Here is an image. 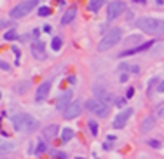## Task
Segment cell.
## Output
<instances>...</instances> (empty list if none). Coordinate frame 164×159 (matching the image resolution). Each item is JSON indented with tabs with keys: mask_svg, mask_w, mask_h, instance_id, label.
<instances>
[{
	"mask_svg": "<svg viewBox=\"0 0 164 159\" xmlns=\"http://www.w3.org/2000/svg\"><path fill=\"white\" fill-rule=\"evenodd\" d=\"M147 142H149V145L152 147V149H161V147H162V143H161V142H159V140H147Z\"/></svg>",
	"mask_w": 164,
	"mask_h": 159,
	"instance_id": "obj_28",
	"label": "cell"
},
{
	"mask_svg": "<svg viewBox=\"0 0 164 159\" xmlns=\"http://www.w3.org/2000/svg\"><path fill=\"white\" fill-rule=\"evenodd\" d=\"M87 126H89V131H91V135H93V137H96V135H98V123H96V121H89V123H87Z\"/></svg>",
	"mask_w": 164,
	"mask_h": 159,
	"instance_id": "obj_23",
	"label": "cell"
},
{
	"mask_svg": "<svg viewBox=\"0 0 164 159\" xmlns=\"http://www.w3.org/2000/svg\"><path fill=\"white\" fill-rule=\"evenodd\" d=\"M156 2H157V5H161V4H162L164 0H156Z\"/></svg>",
	"mask_w": 164,
	"mask_h": 159,
	"instance_id": "obj_38",
	"label": "cell"
},
{
	"mask_svg": "<svg viewBox=\"0 0 164 159\" xmlns=\"http://www.w3.org/2000/svg\"><path fill=\"white\" fill-rule=\"evenodd\" d=\"M45 150H47V143H45L44 140H40V142L37 143V147H35V154L37 156H40V154H44Z\"/></svg>",
	"mask_w": 164,
	"mask_h": 159,
	"instance_id": "obj_22",
	"label": "cell"
},
{
	"mask_svg": "<svg viewBox=\"0 0 164 159\" xmlns=\"http://www.w3.org/2000/svg\"><path fill=\"white\" fill-rule=\"evenodd\" d=\"M133 95H135V88H129L126 93V98H133Z\"/></svg>",
	"mask_w": 164,
	"mask_h": 159,
	"instance_id": "obj_34",
	"label": "cell"
},
{
	"mask_svg": "<svg viewBox=\"0 0 164 159\" xmlns=\"http://www.w3.org/2000/svg\"><path fill=\"white\" fill-rule=\"evenodd\" d=\"M0 100H2V93H0Z\"/></svg>",
	"mask_w": 164,
	"mask_h": 159,
	"instance_id": "obj_40",
	"label": "cell"
},
{
	"mask_svg": "<svg viewBox=\"0 0 164 159\" xmlns=\"http://www.w3.org/2000/svg\"><path fill=\"white\" fill-rule=\"evenodd\" d=\"M63 46V40H61V37H54L52 40H51V49L52 51H59Z\"/></svg>",
	"mask_w": 164,
	"mask_h": 159,
	"instance_id": "obj_21",
	"label": "cell"
},
{
	"mask_svg": "<svg viewBox=\"0 0 164 159\" xmlns=\"http://www.w3.org/2000/svg\"><path fill=\"white\" fill-rule=\"evenodd\" d=\"M12 126L19 133H33L38 128V121L30 114H18L12 117Z\"/></svg>",
	"mask_w": 164,
	"mask_h": 159,
	"instance_id": "obj_2",
	"label": "cell"
},
{
	"mask_svg": "<svg viewBox=\"0 0 164 159\" xmlns=\"http://www.w3.org/2000/svg\"><path fill=\"white\" fill-rule=\"evenodd\" d=\"M12 51H14V54H16V63H18V61H19V56H21V51L16 47V46L12 47Z\"/></svg>",
	"mask_w": 164,
	"mask_h": 159,
	"instance_id": "obj_30",
	"label": "cell"
},
{
	"mask_svg": "<svg viewBox=\"0 0 164 159\" xmlns=\"http://www.w3.org/2000/svg\"><path fill=\"white\" fill-rule=\"evenodd\" d=\"M4 39H5V40H16V39H18V33H16V30H9L7 33L4 35Z\"/></svg>",
	"mask_w": 164,
	"mask_h": 159,
	"instance_id": "obj_26",
	"label": "cell"
},
{
	"mask_svg": "<svg viewBox=\"0 0 164 159\" xmlns=\"http://www.w3.org/2000/svg\"><path fill=\"white\" fill-rule=\"evenodd\" d=\"M37 4H38V0H23L21 4H18L16 7L11 9L9 16H11L12 19H19V18H23V16H26V14L32 12L37 7Z\"/></svg>",
	"mask_w": 164,
	"mask_h": 159,
	"instance_id": "obj_4",
	"label": "cell"
},
{
	"mask_svg": "<svg viewBox=\"0 0 164 159\" xmlns=\"http://www.w3.org/2000/svg\"><path fill=\"white\" fill-rule=\"evenodd\" d=\"M54 157H56V159H66V154L58 150V152H54Z\"/></svg>",
	"mask_w": 164,
	"mask_h": 159,
	"instance_id": "obj_31",
	"label": "cell"
},
{
	"mask_svg": "<svg viewBox=\"0 0 164 159\" xmlns=\"http://www.w3.org/2000/svg\"><path fill=\"white\" fill-rule=\"evenodd\" d=\"M157 117H164V105L157 109Z\"/></svg>",
	"mask_w": 164,
	"mask_h": 159,
	"instance_id": "obj_33",
	"label": "cell"
},
{
	"mask_svg": "<svg viewBox=\"0 0 164 159\" xmlns=\"http://www.w3.org/2000/svg\"><path fill=\"white\" fill-rule=\"evenodd\" d=\"M135 26L150 35H164V21L157 18H140L135 21Z\"/></svg>",
	"mask_w": 164,
	"mask_h": 159,
	"instance_id": "obj_1",
	"label": "cell"
},
{
	"mask_svg": "<svg viewBox=\"0 0 164 159\" xmlns=\"http://www.w3.org/2000/svg\"><path fill=\"white\" fill-rule=\"evenodd\" d=\"M16 147L12 142H9V140H2L0 138V154H9V152H12Z\"/></svg>",
	"mask_w": 164,
	"mask_h": 159,
	"instance_id": "obj_16",
	"label": "cell"
},
{
	"mask_svg": "<svg viewBox=\"0 0 164 159\" xmlns=\"http://www.w3.org/2000/svg\"><path fill=\"white\" fill-rule=\"evenodd\" d=\"M72 96H73V93L72 91H63L56 100V109L58 110H65L68 105L72 103Z\"/></svg>",
	"mask_w": 164,
	"mask_h": 159,
	"instance_id": "obj_10",
	"label": "cell"
},
{
	"mask_svg": "<svg viewBox=\"0 0 164 159\" xmlns=\"http://www.w3.org/2000/svg\"><path fill=\"white\" fill-rule=\"evenodd\" d=\"M0 68L5 70V72H9V70H11V65H9V63H5L4 60H0Z\"/></svg>",
	"mask_w": 164,
	"mask_h": 159,
	"instance_id": "obj_29",
	"label": "cell"
},
{
	"mask_svg": "<svg viewBox=\"0 0 164 159\" xmlns=\"http://www.w3.org/2000/svg\"><path fill=\"white\" fill-rule=\"evenodd\" d=\"M142 42V37L140 35H131V37H128V40H126V44H140Z\"/></svg>",
	"mask_w": 164,
	"mask_h": 159,
	"instance_id": "obj_25",
	"label": "cell"
},
{
	"mask_svg": "<svg viewBox=\"0 0 164 159\" xmlns=\"http://www.w3.org/2000/svg\"><path fill=\"white\" fill-rule=\"evenodd\" d=\"M28 88H30V82L25 81V82H19V86H16V91H18V93H26Z\"/></svg>",
	"mask_w": 164,
	"mask_h": 159,
	"instance_id": "obj_24",
	"label": "cell"
},
{
	"mask_svg": "<svg viewBox=\"0 0 164 159\" xmlns=\"http://www.w3.org/2000/svg\"><path fill=\"white\" fill-rule=\"evenodd\" d=\"M32 54L35 60H45L47 54H45V44L42 40H35L32 44Z\"/></svg>",
	"mask_w": 164,
	"mask_h": 159,
	"instance_id": "obj_9",
	"label": "cell"
},
{
	"mask_svg": "<svg viewBox=\"0 0 164 159\" xmlns=\"http://www.w3.org/2000/svg\"><path fill=\"white\" fill-rule=\"evenodd\" d=\"M51 91V81H45V82H42L38 88H37V93H35V102H42V100H45L47 98V95H49Z\"/></svg>",
	"mask_w": 164,
	"mask_h": 159,
	"instance_id": "obj_12",
	"label": "cell"
},
{
	"mask_svg": "<svg viewBox=\"0 0 164 159\" xmlns=\"http://www.w3.org/2000/svg\"><path fill=\"white\" fill-rule=\"evenodd\" d=\"M119 70H121V72L128 70L131 74H138V72H140V67H138V65H126V63H122V65H119Z\"/></svg>",
	"mask_w": 164,
	"mask_h": 159,
	"instance_id": "obj_19",
	"label": "cell"
},
{
	"mask_svg": "<svg viewBox=\"0 0 164 159\" xmlns=\"http://www.w3.org/2000/svg\"><path fill=\"white\" fill-rule=\"evenodd\" d=\"M135 2H138V4H143V2H145V0H135Z\"/></svg>",
	"mask_w": 164,
	"mask_h": 159,
	"instance_id": "obj_39",
	"label": "cell"
},
{
	"mask_svg": "<svg viewBox=\"0 0 164 159\" xmlns=\"http://www.w3.org/2000/svg\"><path fill=\"white\" fill-rule=\"evenodd\" d=\"M42 135H44V138H45V140H52L58 135V126L56 124L45 126V128H44V131H42Z\"/></svg>",
	"mask_w": 164,
	"mask_h": 159,
	"instance_id": "obj_15",
	"label": "cell"
},
{
	"mask_svg": "<svg viewBox=\"0 0 164 159\" xmlns=\"http://www.w3.org/2000/svg\"><path fill=\"white\" fill-rule=\"evenodd\" d=\"M77 159H82V157H77Z\"/></svg>",
	"mask_w": 164,
	"mask_h": 159,
	"instance_id": "obj_41",
	"label": "cell"
},
{
	"mask_svg": "<svg viewBox=\"0 0 164 159\" xmlns=\"http://www.w3.org/2000/svg\"><path fill=\"white\" fill-rule=\"evenodd\" d=\"M49 14H51V9H49V7H38V16L45 18V16H49Z\"/></svg>",
	"mask_w": 164,
	"mask_h": 159,
	"instance_id": "obj_27",
	"label": "cell"
},
{
	"mask_svg": "<svg viewBox=\"0 0 164 159\" xmlns=\"http://www.w3.org/2000/svg\"><path fill=\"white\" fill-rule=\"evenodd\" d=\"M154 46V42L149 40V42H143V44H140V46H135V47L131 49H126V51H122L119 56H131V54H138V53H143V51H147V49H150Z\"/></svg>",
	"mask_w": 164,
	"mask_h": 159,
	"instance_id": "obj_11",
	"label": "cell"
},
{
	"mask_svg": "<svg viewBox=\"0 0 164 159\" xmlns=\"http://www.w3.org/2000/svg\"><path fill=\"white\" fill-rule=\"evenodd\" d=\"M86 107H87V110L93 112V114H96L98 117H107V116H108V107L105 105V102H101V100H98V98H91V100H87Z\"/></svg>",
	"mask_w": 164,
	"mask_h": 159,
	"instance_id": "obj_5",
	"label": "cell"
},
{
	"mask_svg": "<svg viewBox=\"0 0 164 159\" xmlns=\"http://www.w3.org/2000/svg\"><path fill=\"white\" fill-rule=\"evenodd\" d=\"M124 103H126L124 98H117V100H115V105H117V107H124Z\"/></svg>",
	"mask_w": 164,
	"mask_h": 159,
	"instance_id": "obj_32",
	"label": "cell"
},
{
	"mask_svg": "<svg viewBox=\"0 0 164 159\" xmlns=\"http://www.w3.org/2000/svg\"><path fill=\"white\" fill-rule=\"evenodd\" d=\"M154 124H156V119L154 117H145L142 121V133H147L149 130H152Z\"/></svg>",
	"mask_w": 164,
	"mask_h": 159,
	"instance_id": "obj_18",
	"label": "cell"
},
{
	"mask_svg": "<svg viewBox=\"0 0 164 159\" xmlns=\"http://www.w3.org/2000/svg\"><path fill=\"white\" fill-rule=\"evenodd\" d=\"M51 30H52V28H51V25H45V26H44V32H45V33H49Z\"/></svg>",
	"mask_w": 164,
	"mask_h": 159,
	"instance_id": "obj_36",
	"label": "cell"
},
{
	"mask_svg": "<svg viewBox=\"0 0 164 159\" xmlns=\"http://www.w3.org/2000/svg\"><path fill=\"white\" fill-rule=\"evenodd\" d=\"M80 110H82V105L79 103V102H72L66 109H65L63 112V117L66 119V121H70V119H75L80 116Z\"/></svg>",
	"mask_w": 164,
	"mask_h": 159,
	"instance_id": "obj_7",
	"label": "cell"
},
{
	"mask_svg": "<svg viewBox=\"0 0 164 159\" xmlns=\"http://www.w3.org/2000/svg\"><path fill=\"white\" fill-rule=\"evenodd\" d=\"M105 4V0H89V4H87V9L91 11V12H98L101 7Z\"/></svg>",
	"mask_w": 164,
	"mask_h": 159,
	"instance_id": "obj_17",
	"label": "cell"
},
{
	"mask_svg": "<svg viewBox=\"0 0 164 159\" xmlns=\"http://www.w3.org/2000/svg\"><path fill=\"white\" fill-rule=\"evenodd\" d=\"M126 81H128V75H126V74H122V75H121V82H126Z\"/></svg>",
	"mask_w": 164,
	"mask_h": 159,
	"instance_id": "obj_37",
	"label": "cell"
},
{
	"mask_svg": "<svg viewBox=\"0 0 164 159\" xmlns=\"http://www.w3.org/2000/svg\"><path fill=\"white\" fill-rule=\"evenodd\" d=\"M133 109H124V110L121 112V114H117V117L114 119V128L115 130H121V128H124L126 126V123H128V119L131 117V114H133Z\"/></svg>",
	"mask_w": 164,
	"mask_h": 159,
	"instance_id": "obj_8",
	"label": "cell"
},
{
	"mask_svg": "<svg viewBox=\"0 0 164 159\" xmlns=\"http://www.w3.org/2000/svg\"><path fill=\"white\" fill-rule=\"evenodd\" d=\"M73 135H75V133H73L72 128H65L63 133H61V140H63V142H68V140L73 138Z\"/></svg>",
	"mask_w": 164,
	"mask_h": 159,
	"instance_id": "obj_20",
	"label": "cell"
},
{
	"mask_svg": "<svg viewBox=\"0 0 164 159\" xmlns=\"http://www.w3.org/2000/svg\"><path fill=\"white\" fill-rule=\"evenodd\" d=\"M121 37H122V30L121 28H112V30H108L105 37L101 39V42L98 44V51H108L110 47H114L117 42H121Z\"/></svg>",
	"mask_w": 164,
	"mask_h": 159,
	"instance_id": "obj_3",
	"label": "cell"
},
{
	"mask_svg": "<svg viewBox=\"0 0 164 159\" xmlns=\"http://www.w3.org/2000/svg\"><path fill=\"white\" fill-rule=\"evenodd\" d=\"M93 93L96 95V98H98V100H101V102H107V103H108V102H112V98H114L107 89H105V88H103V86H100V84H96V86L93 88Z\"/></svg>",
	"mask_w": 164,
	"mask_h": 159,
	"instance_id": "obj_13",
	"label": "cell"
},
{
	"mask_svg": "<svg viewBox=\"0 0 164 159\" xmlns=\"http://www.w3.org/2000/svg\"><path fill=\"white\" fill-rule=\"evenodd\" d=\"M157 91H159V93H164V81L161 84H157Z\"/></svg>",
	"mask_w": 164,
	"mask_h": 159,
	"instance_id": "obj_35",
	"label": "cell"
},
{
	"mask_svg": "<svg viewBox=\"0 0 164 159\" xmlns=\"http://www.w3.org/2000/svg\"><path fill=\"white\" fill-rule=\"evenodd\" d=\"M75 16H77V7H70L66 12L63 14V18H61V25H70L72 21L75 19Z\"/></svg>",
	"mask_w": 164,
	"mask_h": 159,
	"instance_id": "obj_14",
	"label": "cell"
},
{
	"mask_svg": "<svg viewBox=\"0 0 164 159\" xmlns=\"http://www.w3.org/2000/svg\"><path fill=\"white\" fill-rule=\"evenodd\" d=\"M124 9H126V4L122 2V0H114V2H110L107 7V19L112 21L115 18H119L121 12H124Z\"/></svg>",
	"mask_w": 164,
	"mask_h": 159,
	"instance_id": "obj_6",
	"label": "cell"
}]
</instances>
